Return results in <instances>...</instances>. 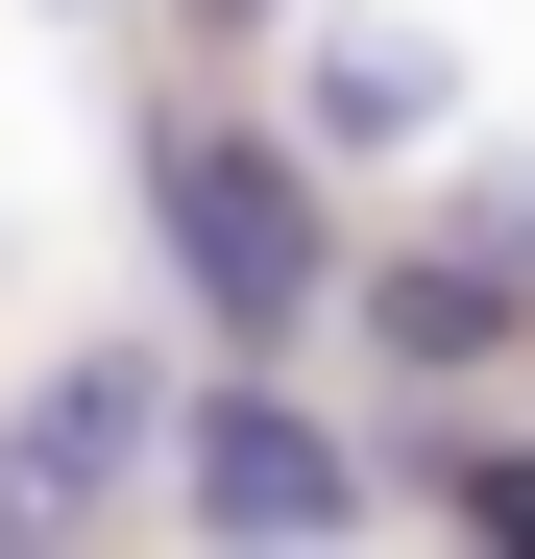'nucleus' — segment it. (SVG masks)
I'll use <instances>...</instances> for the list:
<instances>
[{"mask_svg":"<svg viewBox=\"0 0 535 559\" xmlns=\"http://www.w3.org/2000/svg\"><path fill=\"white\" fill-rule=\"evenodd\" d=\"M463 219H487V267H535V170H487V195H463Z\"/></svg>","mask_w":535,"mask_h":559,"instance_id":"obj_6","label":"nucleus"},{"mask_svg":"<svg viewBox=\"0 0 535 559\" xmlns=\"http://www.w3.org/2000/svg\"><path fill=\"white\" fill-rule=\"evenodd\" d=\"M317 122H366V146H390V122H438V73H414V49H317Z\"/></svg>","mask_w":535,"mask_h":559,"instance_id":"obj_5","label":"nucleus"},{"mask_svg":"<svg viewBox=\"0 0 535 559\" xmlns=\"http://www.w3.org/2000/svg\"><path fill=\"white\" fill-rule=\"evenodd\" d=\"M122 438H146V365H73V390H49V438L0 462V511H98V487H122Z\"/></svg>","mask_w":535,"mask_h":559,"instance_id":"obj_3","label":"nucleus"},{"mask_svg":"<svg viewBox=\"0 0 535 559\" xmlns=\"http://www.w3.org/2000/svg\"><path fill=\"white\" fill-rule=\"evenodd\" d=\"M487 317H511V267H390V341H438V365H463Z\"/></svg>","mask_w":535,"mask_h":559,"instance_id":"obj_4","label":"nucleus"},{"mask_svg":"<svg viewBox=\"0 0 535 559\" xmlns=\"http://www.w3.org/2000/svg\"><path fill=\"white\" fill-rule=\"evenodd\" d=\"M170 462H195V511H219V535H341V511H366V462H341L293 390H268V365H219Z\"/></svg>","mask_w":535,"mask_h":559,"instance_id":"obj_2","label":"nucleus"},{"mask_svg":"<svg viewBox=\"0 0 535 559\" xmlns=\"http://www.w3.org/2000/svg\"><path fill=\"white\" fill-rule=\"evenodd\" d=\"M170 293H195L219 341H293L341 267H317V195H293V146L268 122H195L170 146Z\"/></svg>","mask_w":535,"mask_h":559,"instance_id":"obj_1","label":"nucleus"},{"mask_svg":"<svg viewBox=\"0 0 535 559\" xmlns=\"http://www.w3.org/2000/svg\"><path fill=\"white\" fill-rule=\"evenodd\" d=\"M463 511H487V535H535V462H463Z\"/></svg>","mask_w":535,"mask_h":559,"instance_id":"obj_7","label":"nucleus"}]
</instances>
